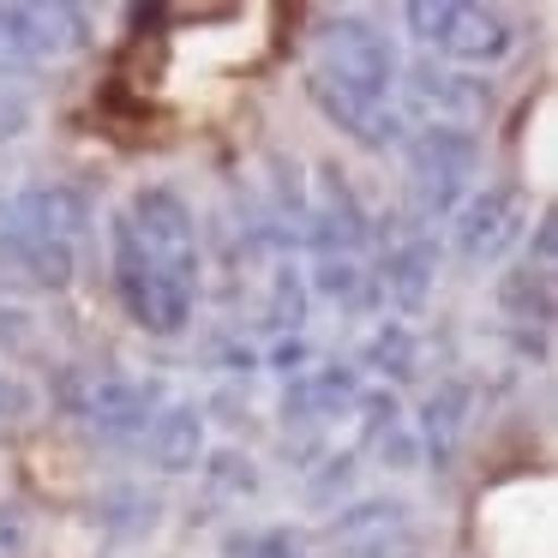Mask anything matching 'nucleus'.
Masks as SVG:
<instances>
[{
    "mask_svg": "<svg viewBox=\"0 0 558 558\" xmlns=\"http://www.w3.org/2000/svg\"><path fill=\"white\" fill-rule=\"evenodd\" d=\"M49 397L61 402V414H73L78 426L102 438H145V426L157 421V409L169 402L162 378L138 373H109V366H54Z\"/></svg>",
    "mask_w": 558,
    "mask_h": 558,
    "instance_id": "1",
    "label": "nucleus"
},
{
    "mask_svg": "<svg viewBox=\"0 0 558 558\" xmlns=\"http://www.w3.org/2000/svg\"><path fill=\"white\" fill-rule=\"evenodd\" d=\"M109 277H114V294H121V313L133 318L138 330H150V337H181V330L193 325L198 289L150 265V253L138 246L133 222H126L121 210L109 217Z\"/></svg>",
    "mask_w": 558,
    "mask_h": 558,
    "instance_id": "2",
    "label": "nucleus"
},
{
    "mask_svg": "<svg viewBox=\"0 0 558 558\" xmlns=\"http://www.w3.org/2000/svg\"><path fill=\"white\" fill-rule=\"evenodd\" d=\"M402 162H409L414 222H450V210L474 193V174H481V133H469V126H414L402 138Z\"/></svg>",
    "mask_w": 558,
    "mask_h": 558,
    "instance_id": "3",
    "label": "nucleus"
},
{
    "mask_svg": "<svg viewBox=\"0 0 558 558\" xmlns=\"http://www.w3.org/2000/svg\"><path fill=\"white\" fill-rule=\"evenodd\" d=\"M402 25H409V37L421 49H433L445 66H462V73H486L522 43V31L505 13L462 7V0H409Z\"/></svg>",
    "mask_w": 558,
    "mask_h": 558,
    "instance_id": "4",
    "label": "nucleus"
},
{
    "mask_svg": "<svg viewBox=\"0 0 558 558\" xmlns=\"http://www.w3.org/2000/svg\"><path fill=\"white\" fill-rule=\"evenodd\" d=\"M318 73L337 78L342 90H354V97L366 102H385L390 90H397V43H390V31H378L373 19L361 13H337L318 25Z\"/></svg>",
    "mask_w": 558,
    "mask_h": 558,
    "instance_id": "5",
    "label": "nucleus"
},
{
    "mask_svg": "<svg viewBox=\"0 0 558 558\" xmlns=\"http://www.w3.org/2000/svg\"><path fill=\"white\" fill-rule=\"evenodd\" d=\"M121 217L133 222V234H138V246L150 253V265L198 289V217H193V205H186L169 181L138 186L133 205H126Z\"/></svg>",
    "mask_w": 558,
    "mask_h": 558,
    "instance_id": "6",
    "label": "nucleus"
},
{
    "mask_svg": "<svg viewBox=\"0 0 558 558\" xmlns=\"http://www.w3.org/2000/svg\"><path fill=\"white\" fill-rule=\"evenodd\" d=\"M529 234V193L510 181L474 186L457 210H450V246L462 265H498L510 246Z\"/></svg>",
    "mask_w": 558,
    "mask_h": 558,
    "instance_id": "7",
    "label": "nucleus"
},
{
    "mask_svg": "<svg viewBox=\"0 0 558 558\" xmlns=\"http://www.w3.org/2000/svg\"><path fill=\"white\" fill-rule=\"evenodd\" d=\"M325 541L342 558H414L421 529H414L402 498H349L325 517Z\"/></svg>",
    "mask_w": 558,
    "mask_h": 558,
    "instance_id": "8",
    "label": "nucleus"
},
{
    "mask_svg": "<svg viewBox=\"0 0 558 558\" xmlns=\"http://www.w3.org/2000/svg\"><path fill=\"white\" fill-rule=\"evenodd\" d=\"M397 85H402L409 114H421L426 126H469L474 133V121L493 109V85H486L481 73H462V66H445V61L402 66ZM409 114H402V121H409Z\"/></svg>",
    "mask_w": 558,
    "mask_h": 558,
    "instance_id": "9",
    "label": "nucleus"
},
{
    "mask_svg": "<svg viewBox=\"0 0 558 558\" xmlns=\"http://www.w3.org/2000/svg\"><path fill=\"white\" fill-rule=\"evenodd\" d=\"M78 43H85L78 7H0V78L31 73Z\"/></svg>",
    "mask_w": 558,
    "mask_h": 558,
    "instance_id": "10",
    "label": "nucleus"
},
{
    "mask_svg": "<svg viewBox=\"0 0 558 558\" xmlns=\"http://www.w3.org/2000/svg\"><path fill=\"white\" fill-rule=\"evenodd\" d=\"M433 282H438V246L426 229H409L397 241H385V258L373 270V301L390 306V313L409 325L414 313H426L433 301Z\"/></svg>",
    "mask_w": 558,
    "mask_h": 558,
    "instance_id": "11",
    "label": "nucleus"
},
{
    "mask_svg": "<svg viewBox=\"0 0 558 558\" xmlns=\"http://www.w3.org/2000/svg\"><path fill=\"white\" fill-rule=\"evenodd\" d=\"M306 97H313V109L325 114V121L337 126L342 138H354V145L373 150V157H385V150H402V138H409V121H402L397 109L354 97V90H342L337 78H325L318 66L306 73Z\"/></svg>",
    "mask_w": 558,
    "mask_h": 558,
    "instance_id": "12",
    "label": "nucleus"
},
{
    "mask_svg": "<svg viewBox=\"0 0 558 558\" xmlns=\"http://www.w3.org/2000/svg\"><path fill=\"white\" fill-rule=\"evenodd\" d=\"M361 397V366H342V361H325V366H306L301 378L282 385V433H330V421L354 409Z\"/></svg>",
    "mask_w": 558,
    "mask_h": 558,
    "instance_id": "13",
    "label": "nucleus"
},
{
    "mask_svg": "<svg viewBox=\"0 0 558 558\" xmlns=\"http://www.w3.org/2000/svg\"><path fill=\"white\" fill-rule=\"evenodd\" d=\"M97 222V205L78 181H31L13 193V229H31L43 241H66L78 246Z\"/></svg>",
    "mask_w": 558,
    "mask_h": 558,
    "instance_id": "14",
    "label": "nucleus"
},
{
    "mask_svg": "<svg viewBox=\"0 0 558 558\" xmlns=\"http://www.w3.org/2000/svg\"><path fill=\"white\" fill-rule=\"evenodd\" d=\"M0 277L25 282V289H43V294H61V289H73V277H78V246L43 241V234L7 222V229H0Z\"/></svg>",
    "mask_w": 558,
    "mask_h": 558,
    "instance_id": "15",
    "label": "nucleus"
},
{
    "mask_svg": "<svg viewBox=\"0 0 558 558\" xmlns=\"http://www.w3.org/2000/svg\"><path fill=\"white\" fill-rule=\"evenodd\" d=\"M162 517H169V505H162V493H150L145 481L97 486V498H90V529H97L102 541H114V546L150 541V534L162 529Z\"/></svg>",
    "mask_w": 558,
    "mask_h": 558,
    "instance_id": "16",
    "label": "nucleus"
},
{
    "mask_svg": "<svg viewBox=\"0 0 558 558\" xmlns=\"http://www.w3.org/2000/svg\"><path fill=\"white\" fill-rule=\"evenodd\" d=\"M205 450H210V433L198 402H162L157 421L145 426V457L157 474H198Z\"/></svg>",
    "mask_w": 558,
    "mask_h": 558,
    "instance_id": "17",
    "label": "nucleus"
},
{
    "mask_svg": "<svg viewBox=\"0 0 558 558\" xmlns=\"http://www.w3.org/2000/svg\"><path fill=\"white\" fill-rule=\"evenodd\" d=\"M469 409H474V378H438L433 385V397L421 402V421H414L426 469H450L462 433H469Z\"/></svg>",
    "mask_w": 558,
    "mask_h": 558,
    "instance_id": "18",
    "label": "nucleus"
},
{
    "mask_svg": "<svg viewBox=\"0 0 558 558\" xmlns=\"http://www.w3.org/2000/svg\"><path fill=\"white\" fill-rule=\"evenodd\" d=\"M246 498H258V462L246 450L222 445V450H205L198 462V517H217V510H241Z\"/></svg>",
    "mask_w": 558,
    "mask_h": 558,
    "instance_id": "19",
    "label": "nucleus"
},
{
    "mask_svg": "<svg viewBox=\"0 0 558 558\" xmlns=\"http://www.w3.org/2000/svg\"><path fill=\"white\" fill-rule=\"evenodd\" d=\"M361 366L378 373V378H390V390L409 385V378H421V366H426L421 330L402 325V318H378V330L366 337V349H361Z\"/></svg>",
    "mask_w": 558,
    "mask_h": 558,
    "instance_id": "20",
    "label": "nucleus"
},
{
    "mask_svg": "<svg viewBox=\"0 0 558 558\" xmlns=\"http://www.w3.org/2000/svg\"><path fill=\"white\" fill-rule=\"evenodd\" d=\"M498 313L510 318V330H553V313H558V294H553V277L517 265L498 277Z\"/></svg>",
    "mask_w": 558,
    "mask_h": 558,
    "instance_id": "21",
    "label": "nucleus"
},
{
    "mask_svg": "<svg viewBox=\"0 0 558 558\" xmlns=\"http://www.w3.org/2000/svg\"><path fill=\"white\" fill-rule=\"evenodd\" d=\"M306 294L337 301V306H373V270H366L361 258H349V253H330V258H318V265H313Z\"/></svg>",
    "mask_w": 558,
    "mask_h": 558,
    "instance_id": "22",
    "label": "nucleus"
},
{
    "mask_svg": "<svg viewBox=\"0 0 558 558\" xmlns=\"http://www.w3.org/2000/svg\"><path fill=\"white\" fill-rule=\"evenodd\" d=\"M306 306H313V294H306V277H301V270H294V265H277V270H270V282H265V325L301 337Z\"/></svg>",
    "mask_w": 558,
    "mask_h": 558,
    "instance_id": "23",
    "label": "nucleus"
},
{
    "mask_svg": "<svg viewBox=\"0 0 558 558\" xmlns=\"http://www.w3.org/2000/svg\"><path fill=\"white\" fill-rule=\"evenodd\" d=\"M354 469H361V457L354 450H325V457L306 469V505L313 510H337V505H349V493H354Z\"/></svg>",
    "mask_w": 558,
    "mask_h": 558,
    "instance_id": "24",
    "label": "nucleus"
},
{
    "mask_svg": "<svg viewBox=\"0 0 558 558\" xmlns=\"http://www.w3.org/2000/svg\"><path fill=\"white\" fill-rule=\"evenodd\" d=\"M229 558H313V541L306 529H289V522H270V529H246L222 541Z\"/></svg>",
    "mask_w": 558,
    "mask_h": 558,
    "instance_id": "25",
    "label": "nucleus"
},
{
    "mask_svg": "<svg viewBox=\"0 0 558 558\" xmlns=\"http://www.w3.org/2000/svg\"><path fill=\"white\" fill-rule=\"evenodd\" d=\"M349 414H361V450H373L385 433H397V426H402V402H397V390H390V385H373V390L361 385V397H354ZM361 450H354V457H361Z\"/></svg>",
    "mask_w": 558,
    "mask_h": 558,
    "instance_id": "26",
    "label": "nucleus"
},
{
    "mask_svg": "<svg viewBox=\"0 0 558 558\" xmlns=\"http://www.w3.org/2000/svg\"><path fill=\"white\" fill-rule=\"evenodd\" d=\"M373 457L385 462L390 474H414V469H426L421 438H414V426H409V421H402L397 433H385V438H378V445H373Z\"/></svg>",
    "mask_w": 558,
    "mask_h": 558,
    "instance_id": "27",
    "label": "nucleus"
},
{
    "mask_svg": "<svg viewBox=\"0 0 558 558\" xmlns=\"http://www.w3.org/2000/svg\"><path fill=\"white\" fill-rule=\"evenodd\" d=\"M31 121H37V109H31V97H25L19 85H7V78H0V150H7V145H19Z\"/></svg>",
    "mask_w": 558,
    "mask_h": 558,
    "instance_id": "28",
    "label": "nucleus"
},
{
    "mask_svg": "<svg viewBox=\"0 0 558 558\" xmlns=\"http://www.w3.org/2000/svg\"><path fill=\"white\" fill-rule=\"evenodd\" d=\"M205 361H210V373H229V378L258 373V354L246 349L241 337H210V342H205Z\"/></svg>",
    "mask_w": 558,
    "mask_h": 558,
    "instance_id": "29",
    "label": "nucleus"
},
{
    "mask_svg": "<svg viewBox=\"0 0 558 558\" xmlns=\"http://www.w3.org/2000/svg\"><path fill=\"white\" fill-rule=\"evenodd\" d=\"M31 414H37V390L25 385V378H13L7 366H0V426L13 433V426H25Z\"/></svg>",
    "mask_w": 558,
    "mask_h": 558,
    "instance_id": "30",
    "label": "nucleus"
},
{
    "mask_svg": "<svg viewBox=\"0 0 558 558\" xmlns=\"http://www.w3.org/2000/svg\"><path fill=\"white\" fill-rule=\"evenodd\" d=\"M37 349V318L25 313V306H0V354H31Z\"/></svg>",
    "mask_w": 558,
    "mask_h": 558,
    "instance_id": "31",
    "label": "nucleus"
},
{
    "mask_svg": "<svg viewBox=\"0 0 558 558\" xmlns=\"http://www.w3.org/2000/svg\"><path fill=\"white\" fill-rule=\"evenodd\" d=\"M31 553V510L0 498V558H25Z\"/></svg>",
    "mask_w": 558,
    "mask_h": 558,
    "instance_id": "32",
    "label": "nucleus"
},
{
    "mask_svg": "<svg viewBox=\"0 0 558 558\" xmlns=\"http://www.w3.org/2000/svg\"><path fill=\"white\" fill-rule=\"evenodd\" d=\"M522 265L541 270V277H553V270H558V217H553V210L534 222V241H529V258H522Z\"/></svg>",
    "mask_w": 558,
    "mask_h": 558,
    "instance_id": "33",
    "label": "nucleus"
},
{
    "mask_svg": "<svg viewBox=\"0 0 558 558\" xmlns=\"http://www.w3.org/2000/svg\"><path fill=\"white\" fill-rule=\"evenodd\" d=\"M306 361H313V349H306L301 337H282L277 349L265 354V366H277L282 378H301V373H306Z\"/></svg>",
    "mask_w": 558,
    "mask_h": 558,
    "instance_id": "34",
    "label": "nucleus"
},
{
    "mask_svg": "<svg viewBox=\"0 0 558 558\" xmlns=\"http://www.w3.org/2000/svg\"><path fill=\"white\" fill-rule=\"evenodd\" d=\"M13 222V193H0V229Z\"/></svg>",
    "mask_w": 558,
    "mask_h": 558,
    "instance_id": "35",
    "label": "nucleus"
}]
</instances>
